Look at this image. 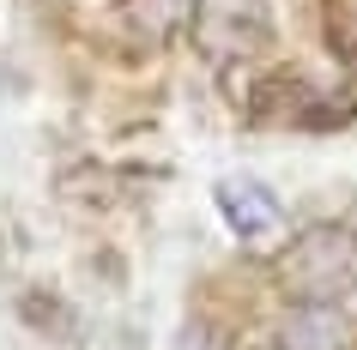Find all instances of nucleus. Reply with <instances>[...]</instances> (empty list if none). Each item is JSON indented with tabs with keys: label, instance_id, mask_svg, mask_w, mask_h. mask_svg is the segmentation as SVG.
Listing matches in <instances>:
<instances>
[{
	"label": "nucleus",
	"instance_id": "nucleus-4",
	"mask_svg": "<svg viewBox=\"0 0 357 350\" xmlns=\"http://www.w3.org/2000/svg\"><path fill=\"white\" fill-rule=\"evenodd\" d=\"M279 350H351V326L339 308H291L279 320Z\"/></svg>",
	"mask_w": 357,
	"mask_h": 350
},
{
	"label": "nucleus",
	"instance_id": "nucleus-5",
	"mask_svg": "<svg viewBox=\"0 0 357 350\" xmlns=\"http://www.w3.org/2000/svg\"><path fill=\"white\" fill-rule=\"evenodd\" d=\"M128 13H133V31H139L146 42H169L182 24H188L194 0H128Z\"/></svg>",
	"mask_w": 357,
	"mask_h": 350
},
{
	"label": "nucleus",
	"instance_id": "nucleus-3",
	"mask_svg": "<svg viewBox=\"0 0 357 350\" xmlns=\"http://www.w3.org/2000/svg\"><path fill=\"white\" fill-rule=\"evenodd\" d=\"M218 218H225L230 236L243 241H273L284 236V205L273 187H261L255 175H225L218 182Z\"/></svg>",
	"mask_w": 357,
	"mask_h": 350
},
{
	"label": "nucleus",
	"instance_id": "nucleus-2",
	"mask_svg": "<svg viewBox=\"0 0 357 350\" xmlns=\"http://www.w3.org/2000/svg\"><path fill=\"white\" fill-rule=\"evenodd\" d=\"M188 24H194V49L206 61H236L273 42L266 0H194Z\"/></svg>",
	"mask_w": 357,
	"mask_h": 350
},
{
	"label": "nucleus",
	"instance_id": "nucleus-1",
	"mask_svg": "<svg viewBox=\"0 0 357 350\" xmlns=\"http://www.w3.org/2000/svg\"><path fill=\"white\" fill-rule=\"evenodd\" d=\"M279 290L291 308H339L357 290V236L345 223H309L279 260Z\"/></svg>",
	"mask_w": 357,
	"mask_h": 350
}]
</instances>
